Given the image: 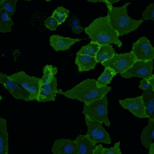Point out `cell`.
<instances>
[{"label": "cell", "mask_w": 154, "mask_h": 154, "mask_svg": "<svg viewBox=\"0 0 154 154\" xmlns=\"http://www.w3.org/2000/svg\"><path fill=\"white\" fill-rule=\"evenodd\" d=\"M131 2H126L121 7H114L107 8V16L110 23L119 34L122 37L136 31L143 23L144 20L134 19L128 13V7Z\"/></svg>", "instance_id": "cell-3"}, {"label": "cell", "mask_w": 154, "mask_h": 154, "mask_svg": "<svg viewBox=\"0 0 154 154\" xmlns=\"http://www.w3.org/2000/svg\"><path fill=\"white\" fill-rule=\"evenodd\" d=\"M70 14L69 9L63 7L62 6L58 7L54 9L51 15L54 19H56L58 22L59 25L63 24L66 19L69 17V14Z\"/></svg>", "instance_id": "cell-25"}, {"label": "cell", "mask_w": 154, "mask_h": 154, "mask_svg": "<svg viewBox=\"0 0 154 154\" xmlns=\"http://www.w3.org/2000/svg\"><path fill=\"white\" fill-rule=\"evenodd\" d=\"M109 101L107 95L88 104L83 105L82 113L84 117L97 121L110 127L111 122L108 117Z\"/></svg>", "instance_id": "cell-4"}, {"label": "cell", "mask_w": 154, "mask_h": 154, "mask_svg": "<svg viewBox=\"0 0 154 154\" xmlns=\"http://www.w3.org/2000/svg\"><path fill=\"white\" fill-rule=\"evenodd\" d=\"M116 54L112 45H102L95 57L98 63H102L111 59Z\"/></svg>", "instance_id": "cell-20"}, {"label": "cell", "mask_w": 154, "mask_h": 154, "mask_svg": "<svg viewBox=\"0 0 154 154\" xmlns=\"http://www.w3.org/2000/svg\"><path fill=\"white\" fill-rule=\"evenodd\" d=\"M140 140L143 147L149 149L154 141V119H148V125L141 131Z\"/></svg>", "instance_id": "cell-17"}, {"label": "cell", "mask_w": 154, "mask_h": 154, "mask_svg": "<svg viewBox=\"0 0 154 154\" xmlns=\"http://www.w3.org/2000/svg\"><path fill=\"white\" fill-rule=\"evenodd\" d=\"M68 26L70 27H75L78 26H81V22L80 19L77 17L76 14L73 15L70 18L68 19Z\"/></svg>", "instance_id": "cell-32"}, {"label": "cell", "mask_w": 154, "mask_h": 154, "mask_svg": "<svg viewBox=\"0 0 154 154\" xmlns=\"http://www.w3.org/2000/svg\"><path fill=\"white\" fill-rule=\"evenodd\" d=\"M148 154H154V141L149 148Z\"/></svg>", "instance_id": "cell-36"}, {"label": "cell", "mask_w": 154, "mask_h": 154, "mask_svg": "<svg viewBox=\"0 0 154 154\" xmlns=\"http://www.w3.org/2000/svg\"><path fill=\"white\" fill-rule=\"evenodd\" d=\"M53 154H78L77 144L75 140L60 139L54 141L51 148Z\"/></svg>", "instance_id": "cell-13"}, {"label": "cell", "mask_w": 154, "mask_h": 154, "mask_svg": "<svg viewBox=\"0 0 154 154\" xmlns=\"http://www.w3.org/2000/svg\"><path fill=\"white\" fill-rule=\"evenodd\" d=\"M71 30L73 33L77 34V35H80L81 34L83 31L84 32V28L83 27L81 26H78L75 27H72Z\"/></svg>", "instance_id": "cell-33"}, {"label": "cell", "mask_w": 154, "mask_h": 154, "mask_svg": "<svg viewBox=\"0 0 154 154\" xmlns=\"http://www.w3.org/2000/svg\"><path fill=\"white\" fill-rule=\"evenodd\" d=\"M80 41L81 39L79 38L65 37L60 35H51L49 39L50 46L56 52L67 51Z\"/></svg>", "instance_id": "cell-12"}, {"label": "cell", "mask_w": 154, "mask_h": 154, "mask_svg": "<svg viewBox=\"0 0 154 154\" xmlns=\"http://www.w3.org/2000/svg\"><path fill=\"white\" fill-rule=\"evenodd\" d=\"M0 97H1V98H0V102H1V100H2V95H0Z\"/></svg>", "instance_id": "cell-37"}, {"label": "cell", "mask_w": 154, "mask_h": 154, "mask_svg": "<svg viewBox=\"0 0 154 154\" xmlns=\"http://www.w3.org/2000/svg\"><path fill=\"white\" fill-rule=\"evenodd\" d=\"M141 96L146 108L147 119H154V91L152 89L143 91Z\"/></svg>", "instance_id": "cell-19"}, {"label": "cell", "mask_w": 154, "mask_h": 154, "mask_svg": "<svg viewBox=\"0 0 154 154\" xmlns=\"http://www.w3.org/2000/svg\"><path fill=\"white\" fill-rule=\"evenodd\" d=\"M139 88L143 91H148L152 89V86L151 85V83H149L148 79H143L140 80Z\"/></svg>", "instance_id": "cell-30"}, {"label": "cell", "mask_w": 154, "mask_h": 154, "mask_svg": "<svg viewBox=\"0 0 154 154\" xmlns=\"http://www.w3.org/2000/svg\"><path fill=\"white\" fill-rule=\"evenodd\" d=\"M0 154H9L7 121L2 117H0Z\"/></svg>", "instance_id": "cell-18"}, {"label": "cell", "mask_w": 154, "mask_h": 154, "mask_svg": "<svg viewBox=\"0 0 154 154\" xmlns=\"http://www.w3.org/2000/svg\"><path fill=\"white\" fill-rule=\"evenodd\" d=\"M101 45L94 42H90L88 44L83 46L77 51V53L95 57Z\"/></svg>", "instance_id": "cell-24"}, {"label": "cell", "mask_w": 154, "mask_h": 154, "mask_svg": "<svg viewBox=\"0 0 154 154\" xmlns=\"http://www.w3.org/2000/svg\"><path fill=\"white\" fill-rule=\"evenodd\" d=\"M142 19L144 21L152 20L154 21V2L149 4L143 11Z\"/></svg>", "instance_id": "cell-27"}, {"label": "cell", "mask_w": 154, "mask_h": 154, "mask_svg": "<svg viewBox=\"0 0 154 154\" xmlns=\"http://www.w3.org/2000/svg\"><path fill=\"white\" fill-rule=\"evenodd\" d=\"M136 60L131 51L124 53H116L111 59L101 63L105 68H110L114 70L117 75H121L129 69Z\"/></svg>", "instance_id": "cell-6"}, {"label": "cell", "mask_w": 154, "mask_h": 154, "mask_svg": "<svg viewBox=\"0 0 154 154\" xmlns=\"http://www.w3.org/2000/svg\"><path fill=\"white\" fill-rule=\"evenodd\" d=\"M121 142L116 143L114 146L111 148H104L103 149V154H122L120 148Z\"/></svg>", "instance_id": "cell-29"}, {"label": "cell", "mask_w": 154, "mask_h": 154, "mask_svg": "<svg viewBox=\"0 0 154 154\" xmlns=\"http://www.w3.org/2000/svg\"><path fill=\"white\" fill-rule=\"evenodd\" d=\"M17 2V0H0V8L12 16L15 14Z\"/></svg>", "instance_id": "cell-26"}, {"label": "cell", "mask_w": 154, "mask_h": 154, "mask_svg": "<svg viewBox=\"0 0 154 154\" xmlns=\"http://www.w3.org/2000/svg\"><path fill=\"white\" fill-rule=\"evenodd\" d=\"M56 77L48 84H42L37 99L38 102H54L56 99L58 89Z\"/></svg>", "instance_id": "cell-14"}, {"label": "cell", "mask_w": 154, "mask_h": 154, "mask_svg": "<svg viewBox=\"0 0 154 154\" xmlns=\"http://www.w3.org/2000/svg\"><path fill=\"white\" fill-rule=\"evenodd\" d=\"M14 25V23L11 16L0 8V32L2 34L11 32Z\"/></svg>", "instance_id": "cell-21"}, {"label": "cell", "mask_w": 154, "mask_h": 154, "mask_svg": "<svg viewBox=\"0 0 154 154\" xmlns=\"http://www.w3.org/2000/svg\"><path fill=\"white\" fill-rule=\"evenodd\" d=\"M45 27L49 30L54 31H56L58 27L60 26L58 21L51 16L47 17L44 21Z\"/></svg>", "instance_id": "cell-28"}, {"label": "cell", "mask_w": 154, "mask_h": 154, "mask_svg": "<svg viewBox=\"0 0 154 154\" xmlns=\"http://www.w3.org/2000/svg\"><path fill=\"white\" fill-rule=\"evenodd\" d=\"M112 90V88L110 86L99 88L95 79H87L68 90L64 91L62 89H58V94L70 99L76 100L83 104H88L107 95Z\"/></svg>", "instance_id": "cell-1"}, {"label": "cell", "mask_w": 154, "mask_h": 154, "mask_svg": "<svg viewBox=\"0 0 154 154\" xmlns=\"http://www.w3.org/2000/svg\"><path fill=\"white\" fill-rule=\"evenodd\" d=\"M117 73L110 68H105L103 72L97 80V85L99 88L108 87V85L112 82L113 78Z\"/></svg>", "instance_id": "cell-22"}, {"label": "cell", "mask_w": 154, "mask_h": 154, "mask_svg": "<svg viewBox=\"0 0 154 154\" xmlns=\"http://www.w3.org/2000/svg\"><path fill=\"white\" fill-rule=\"evenodd\" d=\"M148 80H149V83H151L153 91H154V73L153 74V75L148 79Z\"/></svg>", "instance_id": "cell-35"}, {"label": "cell", "mask_w": 154, "mask_h": 154, "mask_svg": "<svg viewBox=\"0 0 154 154\" xmlns=\"http://www.w3.org/2000/svg\"><path fill=\"white\" fill-rule=\"evenodd\" d=\"M8 77L20 84L30 94V102L37 101L42 85L41 78L29 76L24 71L8 75Z\"/></svg>", "instance_id": "cell-5"}, {"label": "cell", "mask_w": 154, "mask_h": 154, "mask_svg": "<svg viewBox=\"0 0 154 154\" xmlns=\"http://www.w3.org/2000/svg\"><path fill=\"white\" fill-rule=\"evenodd\" d=\"M137 61L148 62L154 60V48L146 36L140 37L133 42L131 51Z\"/></svg>", "instance_id": "cell-8"}, {"label": "cell", "mask_w": 154, "mask_h": 154, "mask_svg": "<svg viewBox=\"0 0 154 154\" xmlns=\"http://www.w3.org/2000/svg\"><path fill=\"white\" fill-rule=\"evenodd\" d=\"M119 103L122 107L139 119H147L146 108L141 96L120 99Z\"/></svg>", "instance_id": "cell-11"}, {"label": "cell", "mask_w": 154, "mask_h": 154, "mask_svg": "<svg viewBox=\"0 0 154 154\" xmlns=\"http://www.w3.org/2000/svg\"><path fill=\"white\" fill-rule=\"evenodd\" d=\"M154 69V61L148 62L136 61L129 69L120 75V76L126 79L132 77H139L141 79H149L153 75Z\"/></svg>", "instance_id": "cell-9"}, {"label": "cell", "mask_w": 154, "mask_h": 154, "mask_svg": "<svg viewBox=\"0 0 154 154\" xmlns=\"http://www.w3.org/2000/svg\"><path fill=\"white\" fill-rule=\"evenodd\" d=\"M103 148H104V147H103V146L102 144L97 145V146L95 149L94 154H103Z\"/></svg>", "instance_id": "cell-34"}, {"label": "cell", "mask_w": 154, "mask_h": 154, "mask_svg": "<svg viewBox=\"0 0 154 154\" xmlns=\"http://www.w3.org/2000/svg\"><path fill=\"white\" fill-rule=\"evenodd\" d=\"M58 68L52 65H46L43 68V75L42 79V84H48L51 82L58 73Z\"/></svg>", "instance_id": "cell-23"}, {"label": "cell", "mask_w": 154, "mask_h": 154, "mask_svg": "<svg viewBox=\"0 0 154 154\" xmlns=\"http://www.w3.org/2000/svg\"><path fill=\"white\" fill-rule=\"evenodd\" d=\"M85 122L87 128L86 134L96 144L103 143L110 144L112 139L108 132L103 126V124L97 121L84 117Z\"/></svg>", "instance_id": "cell-7"}, {"label": "cell", "mask_w": 154, "mask_h": 154, "mask_svg": "<svg viewBox=\"0 0 154 154\" xmlns=\"http://www.w3.org/2000/svg\"><path fill=\"white\" fill-rule=\"evenodd\" d=\"M75 141L76 143L78 154H94L97 146L94 141L85 134H79Z\"/></svg>", "instance_id": "cell-16"}, {"label": "cell", "mask_w": 154, "mask_h": 154, "mask_svg": "<svg viewBox=\"0 0 154 154\" xmlns=\"http://www.w3.org/2000/svg\"><path fill=\"white\" fill-rule=\"evenodd\" d=\"M0 83L14 98L24 102H30V94L20 84L11 80L7 74L0 72Z\"/></svg>", "instance_id": "cell-10"}, {"label": "cell", "mask_w": 154, "mask_h": 154, "mask_svg": "<svg viewBox=\"0 0 154 154\" xmlns=\"http://www.w3.org/2000/svg\"><path fill=\"white\" fill-rule=\"evenodd\" d=\"M88 2L91 3H105L107 8L111 7L113 6V5L117 2H119L120 1L119 0H87Z\"/></svg>", "instance_id": "cell-31"}, {"label": "cell", "mask_w": 154, "mask_h": 154, "mask_svg": "<svg viewBox=\"0 0 154 154\" xmlns=\"http://www.w3.org/2000/svg\"><path fill=\"white\" fill-rule=\"evenodd\" d=\"M75 63L77 66L79 72L94 70L98 63L95 57L83 55L77 53L76 54Z\"/></svg>", "instance_id": "cell-15"}, {"label": "cell", "mask_w": 154, "mask_h": 154, "mask_svg": "<svg viewBox=\"0 0 154 154\" xmlns=\"http://www.w3.org/2000/svg\"><path fill=\"white\" fill-rule=\"evenodd\" d=\"M84 32L91 42L100 45H115L119 48L123 45L118 32L111 26L107 16L96 18L86 27Z\"/></svg>", "instance_id": "cell-2"}]
</instances>
